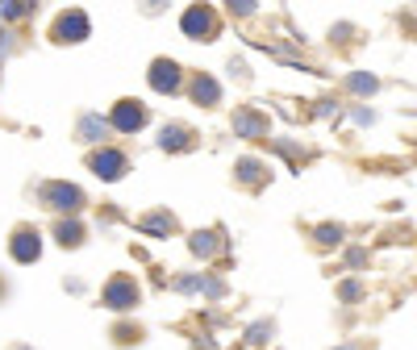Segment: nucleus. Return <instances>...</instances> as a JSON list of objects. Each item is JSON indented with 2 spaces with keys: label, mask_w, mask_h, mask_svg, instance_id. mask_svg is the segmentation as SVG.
I'll return each instance as SVG.
<instances>
[{
  "label": "nucleus",
  "mask_w": 417,
  "mask_h": 350,
  "mask_svg": "<svg viewBox=\"0 0 417 350\" xmlns=\"http://www.w3.org/2000/svg\"><path fill=\"white\" fill-rule=\"evenodd\" d=\"M88 13H79V8H67V13H58V21H54V42H84L88 38Z\"/></svg>",
  "instance_id": "f257e3e1"
},
{
  "label": "nucleus",
  "mask_w": 417,
  "mask_h": 350,
  "mask_svg": "<svg viewBox=\"0 0 417 350\" xmlns=\"http://www.w3.org/2000/svg\"><path fill=\"white\" fill-rule=\"evenodd\" d=\"M42 200H46L50 209H63V213H75V209L84 205V192H79L75 184H46V188H42Z\"/></svg>",
  "instance_id": "f03ea898"
},
{
  "label": "nucleus",
  "mask_w": 417,
  "mask_h": 350,
  "mask_svg": "<svg viewBox=\"0 0 417 350\" xmlns=\"http://www.w3.org/2000/svg\"><path fill=\"white\" fill-rule=\"evenodd\" d=\"M180 25H184V33H188V38H205V42L217 33V17H213L209 8H188Z\"/></svg>",
  "instance_id": "7ed1b4c3"
},
{
  "label": "nucleus",
  "mask_w": 417,
  "mask_h": 350,
  "mask_svg": "<svg viewBox=\"0 0 417 350\" xmlns=\"http://www.w3.org/2000/svg\"><path fill=\"white\" fill-rule=\"evenodd\" d=\"M113 125H117L121 134H134V129L146 125V109H142L138 100H117V109H113Z\"/></svg>",
  "instance_id": "20e7f679"
},
{
  "label": "nucleus",
  "mask_w": 417,
  "mask_h": 350,
  "mask_svg": "<svg viewBox=\"0 0 417 350\" xmlns=\"http://www.w3.org/2000/svg\"><path fill=\"white\" fill-rule=\"evenodd\" d=\"M150 88L155 92H175L180 88V67L171 58H155L150 63Z\"/></svg>",
  "instance_id": "39448f33"
},
{
  "label": "nucleus",
  "mask_w": 417,
  "mask_h": 350,
  "mask_svg": "<svg viewBox=\"0 0 417 350\" xmlns=\"http://www.w3.org/2000/svg\"><path fill=\"white\" fill-rule=\"evenodd\" d=\"M125 154L121 150H100V154H92V171L100 175V180H121L125 175Z\"/></svg>",
  "instance_id": "423d86ee"
},
{
  "label": "nucleus",
  "mask_w": 417,
  "mask_h": 350,
  "mask_svg": "<svg viewBox=\"0 0 417 350\" xmlns=\"http://www.w3.org/2000/svg\"><path fill=\"white\" fill-rule=\"evenodd\" d=\"M104 305L109 309H129V305H138V284L134 280H113L109 288H104Z\"/></svg>",
  "instance_id": "0eeeda50"
},
{
  "label": "nucleus",
  "mask_w": 417,
  "mask_h": 350,
  "mask_svg": "<svg viewBox=\"0 0 417 350\" xmlns=\"http://www.w3.org/2000/svg\"><path fill=\"white\" fill-rule=\"evenodd\" d=\"M8 250H13V259H17V263H33V259L42 255V242H38V234H33V230H17Z\"/></svg>",
  "instance_id": "6e6552de"
},
{
  "label": "nucleus",
  "mask_w": 417,
  "mask_h": 350,
  "mask_svg": "<svg viewBox=\"0 0 417 350\" xmlns=\"http://www.w3.org/2000/svg\"><path fill=\"white\" fill-rule=\"evenodd\" d=\"M192 96H196V100H205V104H217V100H221V88H217L209 75H196V83H192Z\"/></svg>",
  "instance_id": "1a4fd4ad"
},
{
  "label": "nucleus",
  "mask_w": 417,
  "mask_h": 350,
  "mask_svg": "<svg viewBox=\"0 0 417 350\" xmlns=\"http://www.w3.org/2000/svg\"><path fill=\"white\" fill-rule=\"evenodd\" d=\"M234 129L238 134H263L267 125H263V117H255L251 109H242V113H234Z\"/></svg>",
  "instance_id": "9d476101"
},
{
  "label": "nucleus",
  "mask_w": 417,
  "mask_h": 350,
  "mask_svg": "<svg viewBox=\"0 0 417 350\" xmlns=\"http://www.w3.org/2000/svg\"><path fill=\"white\" fill-rule=\"evenodd\" d=\"M188 138H192V134H188L184 125H167L159 142H163V150H167V146H171V150H184V146H188Z\"/></svg>",
  "instance_id": "9b49d317"
},
{
  "label": "nucleus",
  "mask_w": 417,
  "mask_h": 350,
  "mask_svg": "<svg viewBox=\"0 0 417 350\" xmlns=\"http://www.w3.org/2000/svg\"><path fill=\"white\" fill-rule=\"evenodd\" d=\"M58 242H63V246H79V242H84V230H79L75 221H63V225H58Z\"/></svg>",
  "instance_id": "f8f14e48"
},
{
  "label": "nucleus",
  "mask_w": 417,
  "mask_h": 350,
  "mask_svg": "<svg viewBox=\"0 0 417 350\" xmlns=\"http://www.w3.org/2000/svg\"><path fill=\"white\" fill-rule=\"evenodd\" d=\"M96 134H104V121H100V117H84V121H79V138H84V142H96Z\"/></svg>",
  "instance_id": "ddd939ff"
},
{
  "label": "nucleus",
  "mask_w": 417,
  "mask_h": 350,
  "mask_svg": "<svg viewBox=\"0 0 417 350\" xmlns=\"http://www.w3.org/2000/svg\"><path fill=\"white\" fill-rule=\"evenodd\" d=\"M171 225H175L171 217H150V221H146V230H171Z\"/></svg>",
  "instance_id": "4468645a"
}]
</instances>
